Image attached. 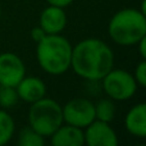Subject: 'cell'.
<instances>
[{
    "label": "cell",
    "instance_id": "5bb4252c",
    "mask_svg": "<svg viewBox=\"0 0 146 146\" xmlns=\"http://www.w3.org/2000/svg\"><path fill=\"white\" fill-rule=\"evenodd\" d=\"M15 122L5 109L0 108V146L7 145L14 136Z\"/></svg>",
    "mask_w": 146,
    "mask_h": 146
},
{
    "label": "cell",
    "instance_id": "9a60e30c",
    "mask_svg": "<svg viewBox=\"0 0 146 146\" xmlns=\"http://www.w3.org/2000/svg\"><path fill=\"white\" fill-rule=\"evenodd\" d=\"M44 144H45V137H42L30 126L23 128L18 135L19 146H44Z\"/></svg>",
    "mask_w": 146,
    "mask_h": 146
},
{
    "label": "cell",
    "instance_id": "30bf717a",
    "mask_svg": "<svg viewBox=\"0 0 146 146\" xmlns=\"http://www.w3.org/2000/svg\"><path fill=\"white\" fill-rule=\"evenodd\" d=\"M18 98L25 103L32 104L46 96V85L41 78L33 76H25L15 86Z\"/></svg>",
    "mask_w": 146,
    "mask_h": 146
},
{
    "label": "cell",
    "instance_id": "5b68a950",
    "mask_svg": "<svg viewBox=\"0 0 146 146\" xmlns=\"http://www.w3.org/2000/svg\"><path fill=\"white\" fill-rule=\"evenodd\" d=\"M100 81L105 95L114 101H126L132 99L139 87L132 73L114 67Z\"/></svg>",
    "mask_w": 146,
    "mask_h": 146
},
{
    "label": "cell",
    "instance_id": "4fadbf2b",
    "mask_svg": "<svg viewBox=\"0 0 146 146\" xmlns=\"http://www.w3.org/2000/svg\"><path fill=\"white\" fill-rule=\"evenodd\" d=\"M115 113H117L115 101L111 100L110 98L100 99L95 104V119H98V121L110 123L114 119V117H115Z\"/></svg>",
    "mask_w": 146,
    "mask_h": 146
},
{
    "label": "cell",
    "instance_id": "ac0fdd59",
    "mask_svg": "<svg viewBox=\"0 0 146 146\" xmlns=\"http://www.w3.org/2000/svg\"><path fill=\"white\" fill-rule=\"evenodd\" d=\"M45 36H46L45 31H44L42 28L40 27V26H37V27H33L32 30H31V38H32L35 42H38V41L42 40Z\"/></svg>",
    "mask_w": 146,
    "mask_h": 146
},
{
    "label": "cell",
    "instance_id": "9c48e42d",
    "mask_svg": "<svg viewBox=\"0 0 146 146\" xmlns=\"http://www.w3.org/2000/svg\"><path fill=\"white\" fill-rule=\"evenodd\" d=\"M38 26L45 31L46 35H58L67 27V14L64 8L49 5L41 12Z\"/></svg>",
    "mask_w": 146,
    "mask_h": 146
},
{
    "label": "cell",
    "instance_id": "e0dca14e",
    "mask_svg": "<svg viewBox=\"0 0 146 146\" xmlns=\"http://www.w3.org/2000/svg\"><path fill=\"white\" fill-rule=\"evenodd\" d=\"M133 77L140 87H145L146 86V59H141L139 62V64L135 68Z\"/></svg>",
    "mask_w": 146,
    "mask_h": 146
},
{
    "label": "cell",
    "instance_id": "ba28073f",
    "mask_svg": "<svg viewBox=\"0 0 146 146\" xmlns=\"http://www.w3.org/2000/svg\"><path fill=\"white\" fill-rule=\"evenodd\" d=\"M85 144L88 146H117L119 144L118 135L110 123L103 121H92L83 128Z\"/></svg>",
    "mask_w": 146,
    "mask_h": 146
},
{
    "label": "cell",
    "instance_id": "277c9868",
    "mask_svg": "<svg viewBox=\"0 0 146 146\" xmlns=\"http://www.w3.org/2000/svg\"><path fill=\"white\" fill-rule=\"evenodd\" d=\"M28 126L42 137H50L59 126L63 124L62 105L56 100L44 96L31 104L28 109Z\"/></svg>",
    "mask_w": 146,
    "mask_h": 146
},
{
    "label": "cell",
    "instance_id": "6da1fadb",
    "mask_svg": "<svg viewBox=\"0 0 146 146\" xmlns=\"http://www.w3.org/2000/svg\"><path fill=\"white\" fill-rule=\"evenodd\" d=\"M113 67V50L100 38H83L72 48L71 68L83 80L100 81Z\"/></svg>",
    "mask_w": 146,
    "mask_h": 146
},
{
    "label": "cell",
    "instance_id": "ffe728a7",
    "mask_svg": "<svg viewBox=\"0 0 146 146\" xmlns=\"http://www.w3.org/2000/svg\"><path fill=\"white\" fill-rule=\"evenodd\" d=\"M136 46L139 48V54L141 59H146V36L136 44Z\"/></svg>",
    "mask_w": 146,
    "mask_h": 146
},
{
    "label": "cell",
    "instance_id": "7a4b0ae2",
    "mask_svg": "<svg viewBox=\"0 0 146 146\" xmlns=\"http://www.w3.org/2000/svg\"><path fill=\"white\" fill-rule=\"evenodd\" d=\"M72 48L73 45L62 33L46 35L36 42V59L40 68L53 76L66 73L71 68Z\"/></svg>",
    "mask_w": 146,
    "mask_h": 146
},
{
    "label": "cell",
    "instance_id": "3957f363",
    "mask_svg": "<svg viewBox=\"0 0 146 146\" xmlns=\"http://www.w3.org/2000/svg\"><path fill=\"white\" fill-rule=\"evenodd\" d=\"M108 33L119 46H135L146 36V14L136 8H124L113 14Z\"/></svg>",
    "mask_w": 146,
    "mask_h": 146
},
{
    "label": "cell",
    "instance_id": "44dd1931",
    "mask_svg": "<svg viewBox=\"0 0 146 146\" xmlns=\"http://www.w3.org/2000/svg\"><path fill=\"white\" fill-rule=\"evenodd\" d=\"M0 19H1V9H0Z\"/></svg>",
    "mask_w": 146,
    "mask_h": 146
},
{
    "label": "cell",
    "instance_id": "2e32d148",
    "mask_svg": "<svg viewBox=\"0 0 146 146\" xmlns=\"http://www.w3.org/2000/svg\"><path fill=\"white\" fill-rule=\"evenodd\" d=\"M18 94L15 87L12 86H0V108L1 109H10L14 105H17Z\"/></svg>",
    "mask_w": 146,
    "mask_h": 146
},
{
    "label": "cell",
    "instance_id": "d6986e66",
    "mask_svg": "<svg viewBox=\"0 0 146 146\" xmlns=\"http://www.w3.org/2000/svg\"><path fill=\"white\" fill-rule=\"evenodd\" d=\"M74 0H46L49 5H54V7H60V8H67L71 5Z\"/></svg>",
    "mask_w": 146,
    "mask_h": 146
},
{
    "label": "cell",
    "instance_id": "8fae6325",
    "mask_svg": "<svg viewBox=\"0 0 146 146\" xmlns=\"http://www.w3.org/2000/svg\"><path fill=\"white\" fill-rule=\"evenodd\" d=\"M124 127L127 132L137 139L146 137V104L133 105L124 117Z\"/></svg>",
    "mask_w": 146,
    "mask_h": 146
},
{
    "label": "cell",
    "instance_id": "52a82bcc",
    "mask_svg": "<svg viewBox=\"0 0 146 146\" xmlns=\"http://www.w3.org/2000/svg\"><path fill=\"white\" fill-rule=\"evenodd\" d=\"M25 76V62L18 54L10 51L0 54V86L15 87Z\"/></svg>",
    "mask_w": 146,
    "mask_h": 146
},
{
    "label": "cell",
    "instance_id": "7c38bea8",
    "mask_svg": "<svg viewBox=\"0 0 146 146\" xmlns=\"http://www.w3.org/2000/svg\"><path fill=\"white\" fill-rule=\"evenodd\" d=\"M50 144L54 146H82L85 145L83 129L71 124L63 123L54 131L50 137Z\"/></svg>",
    "mask_w": 146,
    "mask_h": 146
},
{
    "label": "cell",
    "instance_id": "8992f818",
    "mask_svg": "<svg viewBox=\"0 0 146 146\" xmlns=\"http://www.w3.org/2000/svg\"><path fill=\"white\" fill-rule=\"evenodd\" d=\"M63 123L78 128H86L95 121V104L85 98H74L62 105Z\"/></svg>",
    "mask_w": 146,
    "mask_h": 146
}]
</instances>
